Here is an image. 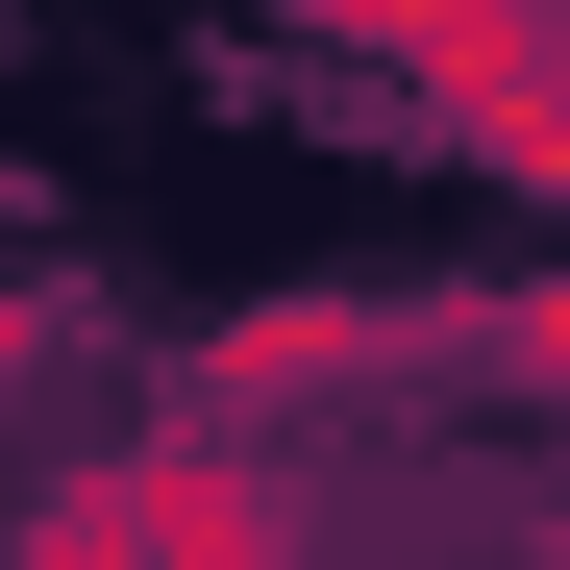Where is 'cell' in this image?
Listing matches in <instances>:
<instances>
[{
	"label": "cell",
	"instance_id": "2",
	"mask_svg": "<svg viewBox=\"0 0 570 570\" xmlns=\"http://www.w3.org/2000/svg\"><path fill=\"white\" fill-rule=\"evenodd\" d=\"M75 497L125 521V570H298V497H273V446H248V422H199V397H174L149 446H100Z\"/></svg>",
	"mask_w": 570,
	"mask_h": 570
},
{
	"label": "cell",
	"instance_id": "1",
	"mask_svg": "<svg viewBox=\"0 0 570 570\" xmlns=\"http://www.w3.org/2000/svg\"><path fill=\"white\" fill-rule=\"evenodd\" d=\"M298 26L397 50V75H422V125H446L471 174L570 199V0H298Z\"/></svg>",
	"mask_w": 570,
	"mask_h": 570
},
{
	"label": "cell",
	"instance_id": "3",
	"mask_svg": "<svg viewBox=\"0 0 570 570\" xmlns=\"http://www.w3.org/2000/svg\"><path fill=\"white\" fill-rule=\"evenodd\" d=\"M397 347H422L397 298H248L199 347V422H298V397H347V372H397Z\"/></svg>",
	"mask_w": 570,
	"mask_h": 570
},
{
	"label": "cell",
	"instance_id": "4",
	"mask_svg": "<svg viewBox=\"0 0 570 570\" xmlns=\"http://www.w3.org/2000/svg\"><path fill=\"white\" fill-rule=\"evenodd\" d=\"M446 347H471V372H521V397H570V273H521V298H471Z\"/></svg>",
	"mask_w": 570,
	"mask_h": 570
},
{
	"label": "cell",
	"instance_id": "5",
	"mask_svg": "<svg viewBox=\"0 0 570 570\" xmlns=\"http://www.w3.org/2000/svg\"><path fill=\"white\" fill-rule=\"evenodd\" d=\"M0 570H125V521H100V497H50V521L0 546Z\"/></svg>",
	"mask_w": 570,
	"mask_h": 570
}]
</instances>
